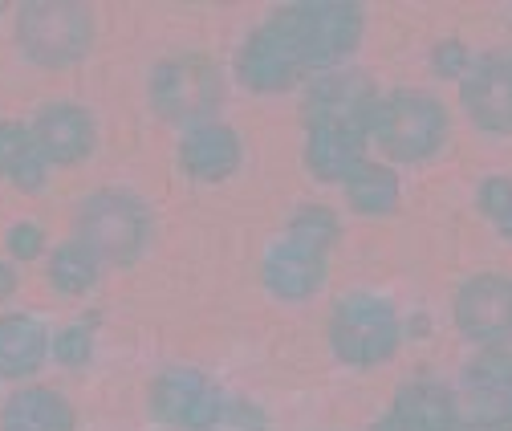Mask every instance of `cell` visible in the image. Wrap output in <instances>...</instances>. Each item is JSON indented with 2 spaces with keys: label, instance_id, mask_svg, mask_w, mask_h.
Segmentation results:
<instances>
[{
  "label": "cell",
  "instance_id": "cell-21",
  "mask_svg": "<svg viewBox=\"0 0 512 431\" xmlns=\"http://www.w3.org/2000/svg\"><path fill=\"white\" fill-rule=\"evenodd\" d=\"M464 391H480V395H500L512 399V350H484L480 358H472L464 366Z\"/></svg>",
  "mask_w": 512,
  "mask_h": 431
},
{
  "label": "cell",
  "instance_id": "cell-22",
  "mask_svg": "<svg viewBox=\"0 0 512 431\" xmlns=\"http://www.w3.org/2000/svg\"><path fill=\"white\" fill-rule=\"evenodd\" d=\"M476 200H480V212H484L488 220H496V228L512 240V179H504V175L484 179L480 192H476Z\"/></svg>",
  "mask_w": 512,
  "mask_h": 431
},
{
  "label": "cell",
  "instance_id": "cell-2",
  "mask_svg": "<svg viewBox=\"0 0 512 431\" xmlns=\"http://www.w3.org/2000/svg\"><path fill=\"white\" fill-rule=\"evenodd\" d=\"M338 240V216L322 204H301L289 228L269 244L261 281L277 301H309L326 285V261Z\"/></svg>",
  "mask_w": 512,
  "mask_h": 431
},
{
  "label": "cell",
  "instance_id": "cell-18",
  "mask_svg": "<svg viewBox=\"0 0 512 431\" xmlns=\"http://www.w3.org/2000/svg\"><path fill=\"white\" fill-rule=\"evenodd\" d=\"M45 159L33 143V131L21 122H0V179H9L21 192L45 188Z\"/></svg>",
  "mask_w": 512,
  "mask_h": 431
},
{
  "label": "cell",
  "instance_id": "cell-4",
  "mask_svg": "<svg viewBox=\"0 0 512 431\" xmlns=\"http://www.w3.org/2000/svg\"><path fill=\"white\" fill-rule=\"evenodd\" d=\"M74 232L98 261L131 265L151 240V212L131 192H94L78 204Z\"/></svg>",
  "mask_w": 512,
  "mask_h": 431
},
{
  "label": "cell",
  "instance_id": "cell-12",
  "mask_svg": "<svg viewBox=\"0 0 512 431\" xmlns=\"http://www.w3.org/2000/svg\"><path fill=\"white\" fill-rule=\"evenodd\" d=\"M33 143L41 151L45 163H61V167H70V163H82L94 143H98V131H94V118L90 110L74 106V102H49L37 118H33Z\"/></svg>",
  "mask_w": 512,
  "mask_h": 431
},
{
  "label": "cell",
  "instance_id": "cell-20",
  "mask_svg": "<svg viewBox=\"0 0 512 431\" xmlns=\"http://www.w3.org/2000/svg\"><path fill=\"white\" fill-rule=\"evenodd\" d=\"M98 269H102V261L86 249V244L82 240H70V244H61V249L53 253L49 281H53V289H61L66 297H82L86 289H94Z\"/></svg>",
  "mask_w": 512,
  "mask_h": 431
},
{
  "label": "cell",
  "instance_id": "cell-3",
  "mask_svg": "<svg viewBox=\"0 0 512 431\" xmlns=\"http://www.w3.org/2000/svg\"><path fill=\"white\" fill-rule=\"evenodd\" d=\"M366 135L399 163L431 159L447 139V110L423 90H395L378 98L366 122Z\"/></svg>",
  "mask_w": 512,
  "mask_h": 431
},
{
  "label": "cell",
  "instance_id": "cell-24",
  "mask_svg": "<svg viewBox=\"0 0 512 431\" xmlns=\"http://www.w3.org/2000/svg\"><path fill=\"white\" fill-rule=\"evenodd\" d=\"M204 431H269V423L261 407H252L248 399H224V411Z\"/></svg>",
  "mask_w": 512,
  "mask_h": 431
},
{
  "label": "cell",
  "instance_id": "cell-28",
  "mask_svg": "<svg viewBox=\"0 0 512 431\" xmlns=\"http://www.w3.org/2000/svg\"><path fill=\"white\" fill-rule=\"evenodd\" d=\"M460 431H512V419H500V423H468Z\"/></svg>",
  "mask_w": 512,
  "mask_h": 431
},
{
  "label": "cell",
  "instance_id": "cell-27",
  "mask_svg": "<svg viewBox=\"0 0 512 431\" xmlns=\"http://www.w3.org/2000/svg\"><path fill=\"white\" fill-rule=\"evenodd\" d=\"M13 289H17V269L0 261V297H13Z\"/></svg>",
  "mask_w": 512,
  "mask_h": 431
},
{
  "label": "cell",
  "instance_id": "cell-26",
  "mask_svg": "<svg viewBox=\"0 0 512 431\" xmlns=\"http://www.w3.org/2000/svg\"><path fill=\"white\" fill-rule=\"evenodd\" d=\"M41 249H45V228H41V224L21 220V224L9 228V253H13L17 261H33Z\"/></svg>",
  "mask_w": 512,
  "mask_h": 431
},
{
  "label": "cell",
  "instance_id": "cell-19",
  "mask_svg": "<svg viewBox=\"0 0 512 431\" xmlns=\"http://www.w3.org/2000/svg\"><path fill=\"white\" fill-rule=\"evenodd\" d=\"M346 200H350V208L362 212V216H387V212H395V204H399V179H395L387 167L362 163V167L346 179Z\"/></svg>",
  "mask_w": 512,
  "mask_h": 431
},
{
  "label": "cell",
  "instance_id": "cell-25",
  "mask_svg": "<svg viewBox=\"0 0 512 431\" xmlns=\"http://www.w3.org/2000/svg\"><path fill=\"white\" fill-rule=\"evenodd\" d=\"M431 70L439 78H464L468 74V49L460 41H439L431 49Z\"/></svg>",
  "mask_w": 512,
  "mask_h": 431
},
{
  "label": "cell",
  "instance_id": "cell-9",
  "mask_svg": "<svg viewBox=\"0 0 512 431\" xmlns=\"http://www.w3.org/2000/svg\"><path fill=\"white\" fill-rule=\"evenodd\" d=\"M151 411L175 427L187 431H204L220 411H224V395L200 375L187 371V366H175V371L159 375L151 387Z\"/></svg>",
  "mask_w": 512,
  "mask_h": 431
},
{
  "label": "cell",
  "instance_id": "cell-10",
  "mask_svg": "<svg viewBox=\"0 0 512 431\" xmlns=\"http://www.w3.org/2000/svg\"><path fill=\"white\" fill-rule=\"evenodd\" d=\"M374 102H378V94L366 74L334 70V74H322L309 82L301 118H305V127H317V122H362L366 127Z\"/></svg>",
  "mask_w": 512,
  "mask_h": 431
},
{
  "label": "cell",
  "instance_id": "cell-11",
  "mask_svg": "<svg viewBox=\"0 0 512 431\" xmlns=\"http://www.w3.org/2000/svg\"><path fill=\"white\" fill-rule=\"evenodd\" d=\"M460 102L488 135H512V61L484 57L460 78Z\"/></svg>",
  "mask_w": 512,
  "mask_h": 431
},
{
  "label": "cell",
  "instance_id": "cell-1",
  "mask_svg": "<svg viewBox=\"0 0 512 431\" xmlns=\"http://www.w3.org/2000/svg\"><path fill=\"white\" fill-rule=\"evenodd\" d=\"M362 41V9L350 0L281 5L236 53V78L248 90L277 94L309 74H330Z\"/></svg>",
  "mask_w": 512,
  "mask_h": 431
},
{
  "label": "cell",
  "instance_id": "cell-17",
  "mask_svg": "<svg viewBox=\"0 0 512 431\" xmlns=\"http://www.w3.org/2000/svg\"><path fill=\"white\" fill-rule=\"evenodd\" d=\"M45 350H49V338L33 318L25 314L0 318V379H25L41 371Z\"/></svg>",
  "mask_w": 512,
  "mask_h": 431
},
{
  "label": "cell",
  "instance_id": "cell-6",
  "mask_svg": "<svg viewBox=\"0 0 512 431\" xmlns=\"http://www.w3.org/2000/svg\"><path fill=\"white\" fill-rule=\"evenodd\" d=\"M330 346L346 366H378L399 350V314L378 293H350L334 305Z\"/></svg>",
  "mask_w": 512,
  "mask_h": 431
},
{
  "label": "cell",
  "instance_id": "cell-15",
  "mask_svg": "<svg viewBox=\"0 0 512 431\" xmlns=\"http://www.w3.org/2000/svg\"><path fill=\"white\" fill-rule=\"evenodd\" d=\"M74 407L53 387H25L0 411V431H74Z\"/></svg>",
  "mask_w": 512,
  "mask_h": 431
},
{
  "label": "cell",
  "instance_id": "cell-16",
  "mask_svg": "<svg viewBox=\"0 0 512 431\" xmlns=\"http://www.w3.org/2000/svg\"><path fill=\"white\" fill-rule=\"evenodd\" d=\"M391 415L415 431H460L456 415V395L439 383H407L395 395Z\"/></svg>",
  "mask_w": 512,
  "mask_h": 431
},
{
  "label": "cell",
  "instance_id": "cell-13",
  "mask_svg": "<svg viewBox=\"0 0 512 431\" xmlns=\"http://www.w3.org/2000/svg\"><path fill=\"white\" fill-rule=\"evenodd\" d=\"M305 167L326 179H350L362 167V151H366V127L362 122H317V127H305Z\"/></svg>",
  "mask_w": 512,
  "mask_h": 431
},
{
  "label": "cell",
  "instance_id": "cell-14",
  "mask_svg": "<svg viewBox=\"0 0 512 431\" xmlns=\"http://www.w3.org/2000/svg\"><path fill=\"white\" fill-rule=\"evenodd\" d=\"M179 167L204 183L228 179L240 167V135L224 122H200L179 143Z\"/></svg>",
  "mask_w": 512,
  "mask_h": 431
},
{
  "label": "cell",
  "instance_id": "cell-23",
  "mask_svg": "<svg viewBox=\"0 0 512 431\" xmlns=\"http://www.w3.org/2000/svg\"><path fill=\"white\" fill-rule=\"evenodd\" d=\"M90 354H94V330H90L86 322L61 330L57 342H53V358H57L61 366H70V371H82V366L90 362Z\"/></svg>",
  "mask_w": 512,
  "mask_h": 431
},
{
  "label": "cell",
  "instance_id": "cell-7",
  "mask_svg": "<svg viewBox=\"0 0 512 431\" xmlns=\"http://www.w3.org/2000/svg\"><path fill=\"white\" fill-rule=\"evenodd\" d=\"M220 74L208 57H171L151 70V102L171 122H200L220 106Z\"/></svg>",
  "mask_w": 512,
  "mask_h": 431
},
{
  "label": "cell",
  "instance_id": "cell-8",
  "mask_svg": "<svg viewBox=\"0 0 512 431\" xmlns=\"http://www.w3.org/2000/svg\"><path fill=\"white\" fill-rule=\"evenodd\" d=\"M456 326L468 342L492 350L512 338V277L480 273L456 293Z\"/></svg>",
  "mask_w": 512,
  "mask_h": 431
},
{
  "label": "cell",
  "instance_id": "cell-5",
  "mask_svg": "<svg viewBox=\"0 0 512 431\" xmlns=\"http://www.w3.org/2000/svg\"><path fill=\"white\" fill-rule=\"evenodd\" d=\"M17 37L37 66H74L94 45V13L78 0H33L17 13Z\"/></svg>",
  "mask_w": 512,
  "mask_h": 431
},
{
  "label": "cell",
  "instance_id": "cell-29",
  "mask_svg": "<svg viewBox=\"0 0 512 431\" xmlns=\"http://www.w3.org/2000/svg\"><path fill=\"white\" fill-rule=\"evenodd\" d=\"M374 431H415V427H407V423H399L395 415H387V419H382V423H378Z\"/></svg>",
  "mask_w": 512,
  "mask_h": 431
}]
</instances>
